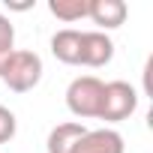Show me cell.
<instances>
[{
    "instance_id": "6",
    "label": "cell",
    "mask_w": 153,
    "mask_h": 153,
    "mask_svg": "<svg viewBox=\"0 0 153 153\" xmlns=\"http://www.w3.org/2000/svg\"><path fill=\"white\" fill-rule=\"evenodd\" d=\"M129 15V6L123 0H87V18L105 33V30H117Z\"/></svg>"
},
{
    "instance_id": "2",
    "label": "cell",
    "mask_w": 153,
    "mask_h": 153,
    "mask_svg": "<svg viewBox=\"0 0 153 153\" xmlns=\"http://www.w3.org/2000/svg\"><path fill=\"white\" fill-rule=\"evenodd\" d=\"M102 90H105V81H99L96 75H78L66 87V108L81 120L96 117L99 102H102Z\"/></svg>"
},
{
    "instance_id": "1",
    "label": "cell",
    "mask_w": 153,
    "mask_h": 153,
    "mask_svg": "<svg viewBox=\"0 0 153 153\" xmlns=\"http://www.w3.org/2000/svg\"><path fill=\"white\" fill-rule=\"evenodd\" d=\"M0 78L12 93H27L42 81V57L36 51H12L0 69Z\"/></svg>"
},
{
    "instance_id": "8",
    "label": "cell",
    "mask_w": 153,
    "mask_h": 153,
    "mask_svg": "<svg viewBox=\"0 0 153 153\" xmlns=\"http://www.w3.org/2000/svg\"><path fill=\"white\" fill-rule=\"evenodd\" d=\"M84 132H87V126L75 123V120L57 123V126L48 132V153H69V150L75 147V141H78Z\"/></svg>"
},
{
    "instance_id": "12",
    "label": "cell",
    "mask_w": 153,
    "mask_h": 153,
    "mask_svg": "<svg viewBox=\"0 0 153 153\" xmlns=\"http://www.w3.org/2000/svg\"><path fill=\"white\" fill-rule=\"evenodd\" d=\"M9 9H18V12H24V9H33V0H30V3H9Z\"/></svg>"
},
{
    "instance_id": "11",
    "label": "cell",
    "mask_w": 153,
    "mask_h": 153,
    "mask_svg": "<svg viewBox=\"0 0 153 153\" xmlns=\"http://www.w3.org/2000/svg\"><path fill=\"white\" fill-rule=\"evenodd\" d=\"M15 132H18V120H15V114H12L6 105H0V144L12 141Z\"/></svg>"
},
{
    "instance_id": "7",
    "label": "cell",
    "mask_w": 153,
    "mask_h": 153,
    "mask_svg": "<svg viewBox=\"0 0 153 153\" xmlns=\"http://www.w3.org/2000/svg\"><path fill=\"white\" fill-rule=\"evenodd\" d=\"M51 54L66 63V66H78V57H81V30H72V27H63L51 36Z\"/></svg>"
},
{
    "instance_id": "9",
    "label": "cell",
    "mask_w": 153,
    "mask_h": 153,
    "mask_svg": "<svg viewBox=\"0 0 153 153\" xmlns=\"http://www.w3.org/2000/svg\"><path fill=\"white\" fill-rule=\"evenodd\" d=\"M48 12L66 24L87 18V0H48Z\"/></svg>"
},
{
    "instance_id": "4",
    "label": "cell",
    "mask_w": 153,
    "mask_h": 153,
    "mask_svg": "<svg viewBox=\"0 0 153 153\" xmlns=\"http://www.w3.org/2000/svg\"><path fill=\"white\" fill-rule=\"evenodd\" d=\"M114 57V42L108 33L102 30H84L81 33V57H78V66H90V69H99L105 63H111Z\"/></svg>"
},
{
    "instance_id": "10",
    "label": "cell",
    "mask_w": 153,
    "mask_h": 153,
    "mask_svg": "<svg viewBox=\"0 0 153 153\" xmlns=\"http://www.w3.org/2000/svg\"><path fill=\"white\" fill-rule=\"evenodd\" d=\"M15 51V27L12 21L0 12V69H3V63L9 60V54Z\"/></svg>"
},
{
    "instance_id": "3",
    "label": "cell",
    "mask_w": 153,
    "mask_h": 153,
    "mask_svg": "<svg viewBox=\"0 0 153 153\" xmlns=\"http://www.w3.org/2000/svg\"><path fill=\"white\" fill-rule=\"evenodd\" d=\"M138 108V90L129 81H108L102 90V102H99V120L105 123H120L126 117H132Z\"/></svg>"
},
{
    "instance_id": "5",
    "label": "cell",
    "mask_w": 153,
    "mask_h": 153,
    "mask_svg": "<svg viewBox=\"0 0 153 153\" xmlns=\"http://www.w3.org/2000/svg\"><path fill=\"white\" fill-rule=\"evenodd\" d=\"M69 153H126L123 135L117 129H87Z\"/></svg>"
}]
</instances>
